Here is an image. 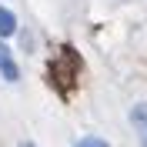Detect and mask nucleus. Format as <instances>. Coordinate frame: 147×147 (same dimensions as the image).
Segmentation results:
<instances>
[{
  "label": "nucleus",
  "instance_id": "nucleus-1",
  "mask_svg": "<svg viewBox=\"0 0 147 147\" xmlns=\"http://www.w3.org/2000/svg\"><path fill=\"white\" fill-rule=\"evenodd\" d=\"M130 120H134V130L140 137V147H147V104H137L130 110Z\"/></svg>",
  "mask_w": 147,
  "mask_h": 147
},
{
  "label": "nucleus",
  "instance_id": "nucleus-2",
  "mask_svg": "<svg viewBox=\"0 0 147 147\" xmlns=\"http://www.w3.org/2000/svg\"><path fill=\"white\" fill-rule=\"evenodd\" d=\"M17 30V20H13V13H10L7 7H0V37H10Z\"/></svg>",
  "mask_w": 147,
  "mask_h": 147
},
{
  "label": "nucleus",
  "instance_id": "nucleus-3",
  "mask_svg": "<svg viewBox=\"0 0 147 147\" xmlns=\"http://www.w3.org/2000/svg\"><path fill=\"white\" fill-rule=\"evenodd\" d=\"M77 147H107V140H100V137H84V140H77Z\"/></svg>",
  "mask_w": 147,
  "mask_h": 147
},
{
  "label": "nucleus",
  "instance_id": "nucleus-4",
  "mask_svg": "<svg viewBox=\"0 0 147 147\" xmlns=\"http://www.w3.org/2000/svg\"><path fill=\"white\" fill-rule=\"evenodd\" d=\"M0 70H3V77H7V80H17V67L10 64V60H7L3 67H0Z\"/></svg>",
  "mask_w": 147,
  "mask_h": 147
},
{
  "label": "nucleus",
  "instance_id": "nucleus-5",
  "mask_svg": "<svg viewBox=\"0 0 147 147\" xmlns=\"http://www.w3.org/2000/svg\"><path fill=\"white\" fill-rule=\"evenodd\" d=\"M7 60H10V50H7V47H3V44H0V67L7 64Z\"/></svg>",
  "mask_w": 147,
  "mask_h": 147
}]
</instances>
